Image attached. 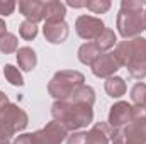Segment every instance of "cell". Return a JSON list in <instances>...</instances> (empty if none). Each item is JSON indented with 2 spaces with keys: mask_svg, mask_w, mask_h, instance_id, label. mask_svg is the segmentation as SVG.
<instances>
[{
  "mask_svg": "<svg viewBox=\"0 0 146 144\" xmlns=\"http://www.w3.org/2000/svg\"><path fill=\"white\" fill-rule=\"evenodd\" d=\"M115 59L121 66H126L133 78H145L146 76V39L134 37L117 44L114 51Z\"/></svg>",
  "mask_w": 146,
  "mask_h": 144,
  "instance_id": "1",
  "label": "cell"
},
{
  "mask_svg": "<svg viewBox=\"0 0 146 144\" xmlns=\"http://www.w3.org/2000/svg\"><path fill=\"white\" fill-rule=\"evenodd\" d=\"M51 114L54 120L63 124L68 131H78L82 127H87L94 120L92 107L72 100H56L51 107Z\"/></svg>",
  "mask_w": 146,
  "mask_h": 144,
  "instance_id": "2",
  "label": "cell"
},
{
  "mask_svg": "<svg viewBox=\"0 0 146 144\" xmlns=\"http://www.w3.org/2000/svg\"><path fill=\"white\" fill-rule=\"evenodd\" d=\"M117 31L122 37H134L146 31L145 2L124 0L117 15Z\"/></svg>",
  "mask_w": 146,
  "mask_h": 144,
  "instance_id": "3",
  "label": "cell"
},
{
  "mask_svg": "<svg viewBox=\"0 0 146 144\" xmlns=\"http://www.w3.org/2000/svg\"><path fill=\"white\" fill-rule=\"evenodd\" d=\"M85 76L75 70H63L58 71L49 81L48 92L56 100H68L73 93L83 85Z\"/></svg>",
  "mask_w": 146,
  "mask_h": 144,
  "instance_id": "4",
  "label": "cell"
},
{
  "mask_svg": "<svg viewBox=\"0 0 146 144\" xmlns=\"http://www.w3.org/2000/svg\"><path fill=\"white\" fill-rule=\"evenodd\" d=\"M29 124L27 114L14 104H9L7 107L0 110V137L9 139L19 131H24Z\"/></svg>",
  "mask_w": 146,
  "mask_h": 144,
  "instance_id": "5",
  "label": "cell"
},
{
  "mask_svg": "<svg viewBox=\"0 0 146 144\" xmlns=\"http://www.w3.org/2000/svg\"><path fill=\"white\" fill-rule=\"evenodd\" d=\"M31 136H33V144H61L68 137V129L58 120H53L48 122L46 127H42L41 131L33 132Z\"/></svg>",
  "mask_w": 146,
  "mask_h": 144,
  "instance_id": "6",
  "label": "cell"
},
{
  "mask_svg": "<svg viewBox=\"0 0 146 144\" xmlns=\"http://www.w3.org/2000/svg\"><path fill=\"white\" fill-rule=\"evenodd\" d=\"M75 29H76V34L82 37V39L92 41V39H97V37L104 32L106 26H104V22L99 17L80 15L76 19V22H75Z\"/></svg>",
  "mask_w": 146,
  "mask_h": 144,
  "instance_id": "7",
  "label": "cell"
},
{
  "mask_svg": "<svg viewBox=\"0 0 146 144\" xmlns=\"http://www.w3.org/2000/svg\"><path fill=\"white\" fill-rule=\"evenodd\" d=\"M19 10L29 22H41L46 20L48 15V2H39V0H21L19 2Z\"/></svg>",
  "mask_w": 146,
  "mask_h": 144,
  "instance_id": "8",
  "label": "cell"
},
{
  "mask_svg": "<svg viewBox=\"0 0 146 144\" xmlns=\"http://www.w3.org/2000/svg\"><path fill=\"white\" fill-rule=\"evenodd\" d=\"M133 122V105L127 102H117L109 110V126L112 129H121Z\"/></svg>",
  "mask_w": 146,
  "mask_h": 144,
  "instance_id": "9",
  "label": "cell"
},
{
  "mask_svg": "<svg viewBox=\"0 0 146 144\" xmlns=\"http://www.w3.org/2000/svg\"><path fill=\"white\" fill-rule=\"evenodd\" d=\"M121 68L119 61L115 59L114 53H104L94 65H92V73L99 78H110L114 73Z\"/></svg>",
  "mask_w": 146,
  "mask_h": 144,
  "instance_id": "10",
  "label": "cell"
},
{
  "mask_svg": "<svg viewBox=\"0 0 146 144\" xmlns=\"http://www.w3.org/2000/svg\"><path fill=\"white\" fill-rule=\"evenodd\" d=\"M42 32H44V37L48 42L51 44H61L66 41L68 37V24L65 20H60V22H44V27H42Z\"/></svg>",
  "mask_w": 146,
  "mask_h": 144,
  "instance_id": "11",
  "label": "cell"
},
{
  "mask_svg": "<svg viewBox=\"0 0 146 144\" xmlns=\"http://www.w3.org/2000/svg\"><path fill=\"white\" fill-rule=\"evenodd\" d=\"M124 144H146V120L131 122L122 127Z\"/></svg>",
  "mask_w": 146,
  "mask_h": 144,
  "instance_id": "12",
  "label": "cell"
},
{
  "mask_svg": "<svg viewBox=\"0 0 146 144\" xmlns=\"http://www.w3.org/2000/svg\"><path fill=\"white\" fill-rule=\"evenodd\" d=\"M112 127L106 122H97L85 136V144H109Z\"/></svg>",
  "mask_w": 146,
  "mask_h": 144,
  "instance_id": "13",
  "label": "cell"
},
{
  "mask_svg": "<svg viewBox=\"0 0 146 144\" xmlns=\"http://www.w3.org/2000/svg\"><path fill=\"white\" fill-rule=\"evenodd\" d=\"M102 54H104V53L99 49V46H97L95 42H85V44H82L80 49H78V59H80V63L88 65V66H92Z\"/></svg>",
  "mask_w": 146,
  "mask_h": 144,
  "instance_id": "14",
  "label": "cell"
},
{
  "mask_svg": "<svg viewBox=\"0 0 146 144\" xmlns=\"http://www.w3.org/2000/svg\"><path fill=\"white\" fill-rule=\"evenodd\" d=\"M17 63H19V68L21 70L33 71L37 65V56H36V53H34V49L29 48V46L19 48L17 49Z\"/></svg>",
  "mask_w": 146,
  "mask_h": 144,
  "instance_id": "15",
  "label": "cell"
},
{
  "mask_svg": "<svg viewBox=\"0 0 146 144\" xmlns=\"http://www.w3.org/2000/svg\"><path fill=\"white\" fill-rule=\"evenodd\" d=\"M68 100H72V102H76V104H83V105H88V107H92L94 104H95V92H94V88L92 87H87V85H82L75 93H73L72 97L68 98Z\"/></svg>",
  "mask_w": 146,
  "mask_h": 144,
  "instance_id": "16",
  "label": "cell"
},
{
  "mask_svg": "<svg viewBox=\"0 0 146 144\" xmlns=\"http://www.w3.org/2000/svg\"><path fill=\"white\" fill-rule=\"evenodd\" d=\"M106 92L112 98H121L126 93V81L121 76H110L106 81Z\"/></svg>",
  "mask_w": 146,
  "mask_h": 144,
  "instance_id": "17",
  "label": "cell"
},
{
  "mask_svg": "<svg viewBox=\"0 0 146 144\" xmlns=\"http://www.w3.org/2000/svg\"><path fill=\"white\" fill-rule=\"evenodd\" d=\"M65 14H66V7H65L63 2H58V0H49L48 2V15H46L48 22H60V20L65 19Z\"/></svg>",
  "mask_w": 146,
  "mask_h": 144,
  "instance_id": "18",
  "label": "cell"
},
{
  "mask_svg": "<svg viewBox=\"0 0 146 144\" xmlns=\"http://www.w3.org/2000/svg\"><path fill=\"white\" fill-rule=\"evenodd\" d=\"M115 42H117V37H115V32L112 29H104V32L95 39V44L99 46L100 51H109Z\"/></svg>",
  "mask_w": 146,
  "mask_h": 144,
  "instance_id": "19",
  "label": "cell"
},
{
  "mask_svg": "<svg viewBox=\"0 0 146 144\" xmlns=\"http://www.w3.org/2000/svg\"><path fill=\"white\" fill-rule=\"evenodd\" d=\"M17 46H19V41H17V37L14 36V34L5 32L3 36L0 37V53H3V54L15 53Z\"/></svg>",
  "mask_w": 146,
  "mask_h": 144,
  "instance_id": "20",
  "label": "cell"
},
{
  "mask_svg": "<svg viewBox=\"0 0 146 144\" xmlns=\"http://www.w3.org/2000/svg\"><path fill=\"white\" fill-rule=\"evenodd\" d=\"M3 75H5L7 81H10L12 85H15V87H22L24 85V80H22V75L19 71V68H15L12 65H5Z\"/></svg>",
  "mask_w": 146,
  "mask_h": 144,
  "instance_id": "21",
  "label": "cell"
},
{
  "mask_svg": "<svg viewBox=\"0 0 146 144\" xmlns=\"http://www.w3.org/2000/svg\"><path fill=\"white\" fill-rule=\"evenodd\" d=\"M131 100L136 105L146 107V85L145 83H136L131 90Z\"/></svg>",
  "mask_w": 146,
  "mask_h": 144,
  "instance_id": "22",
  "label": "cell"
},
{
  "mask_svg": "<svg viewBox=\"0 0 146 144\" xmlns=\"http://www.w3.org/2000/svg\"><path fill=\"white\" fill-rule=\"evenodd\" d=\"M19 34L22 39L26 41H33L37 36V26L34 22H29V20H24L21 26H19Z\"/></svg>",
  "mask_w": 146,
  "mask_h": 144,
  "instance_id": "23",
  "label": "cell"
},
{
  "mask_svg": "<svg viewBox=\"0 0 146 144\" xmlns=\"http://www.w3.org/2000/svg\"><path fill=\"white\" fill-rule=\"evenodd\" d=\"M85 7L92 10L94 14H106L110 9V2L109 0H87Z\"/></svg>",
  "mask_w": 146,
  "mask_h": 144,
  "instance_id": "24",
  "label": "cell"
},
{
  "mask_svg": "<svg viewBox=\"0 0 146 144\" xmlns=\"http://www.w3.org/2000/svg\"><path fill=\"white\" fill-rule=\"evenodd\" d=\"M15 2H12V0H0V15H10L12 12H14V9H15Z\"/></svg>",
  "mask_w": 146,
  "mask_h": 144,
  "instance_id": "25",
  "label": "cell"
},
{
  "mask_svg": "<svg viewBox=\"0 0 146 144\" xmlns=\"http://www.w3.org/2000/svg\"><path fill=\"white\" fill-rule=\"evenodd\" d=\"M138 120H146V107L143 105L133 107V122H138Z\"/></svg>",
  "mask_w": 146,
  "mask_h": 144,
  "instance_id": "26",
  "label": "cell"
},
{
  "mask_svg": "<svg viewBox=\"0 0 146 144\" xmlns=\"http://www.w3.org/2000/svg\"><path fill=\"white\" fill-rule=\"evenodd\" d=\"M85 136L87 132H73L66 137V144H85Z\"/></svg>",
  "mask_w": 146,
  "mask_h": 144,
  "instance_id": "27",
  "label": "cell"
},
{
  "mask_svg": "<svg viewBox=\"0 0 146 144\" xmlns=\"http://www.w3.org/2000/svg\"><path fill=\"white\" fill-rule=\"evenodd\" d=\"M14 144H33V136L31 134H22L14 141Z\"/></svg>",
  "mask_w": 146,
  "mask_h": 144,
  "instance_id": "28",
  "label": "cell"
},
{
  "mask_svg": "<svg viewBox=\"0 0 146 144\" xmlns=\"http://www.w3.org/2000/svg\"><path fill=\"white\" fill-rule=\"evenodd\" d=\"M7 105H9V98H7V95H5V93H2V92H0V110H2L3 107H7Z\"/></svg>",
  "mask_w": 146,
  "mask_h": 144,
  "instance_id": "29",
  "label": "cell"
},
{
  "mask_svg": "<svg viewBox=\"0 0 146 144\" xmlns=\"http://www.w3.org/2000/svg\"><path fill=\"white\" fill-rule=\"evenodd\" d=\"M68 5H70V7H75V9H76V7H85V2H75V0H70Z\"/></svg>",
  "mask_w": 146,
  "mask_h": 144,
  "instance_id": "30",
  "label": "cell"
},
{
  "mask_svg": "<svg viewBox=\"0 0 146 144\" xmlns=\"http://www.w3.org/2000/svg\"><path fill=\"white\" fill-rule=\"evenodd\" d=\"M5 27H7V26H5V22H3V19L0 17V37H2L3 34H5V32H7V31H5Z\"/></svg>",
  "mask_w": 146,
  "mask_h": 144,
  "instance_id": "31",
  "label": "cell"
},
{
  "mask_svg": "<svg viewBox=\"0 0 146 144\" xmlns=\"http://www.w3.org/2000/svg\"><path fill=\"white\" fill-rule=\"evenodd\" d=\"M0 144H12L9 139H3V137H0Z\"/></svg>",
  "mask_w": 146,
  "mask_h": 144,
  "instance_id": "32",
  "label": "cell"
},
{
  "mask_svg": "<svg viewBox=\"0 0 146 144\" xmlns=\"http://www.w3.org/2000/svg\"><path fill=\"white\" fill-rule=\"evenodd\" d=\"M145 15H146V3H145Z\"/></svg>",
  "mask_w": 146,
  "mask_h": 144,
  "instance_id": "33",
  "label": "cell"
}]
</instances>
